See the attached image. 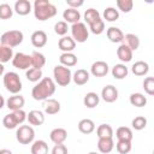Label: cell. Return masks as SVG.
Here are the masks:
<instances>
[{
  "instance_id": "obj_1",
  "label": "cell",
  "mask_w": 154,
  "mask_h": 154,
  "mask_svg": "<svg viewBox=\"0 0 154 154\" xmlns=\"http://www.w3.org/2000/svg\"><path fill=\"white\" fill-rule=\"evenodd\" d=\"M55 83L49 77H43L31 89V96L36 101H45L55 93Z\"/></svg>"
},
{
  "instance_id": "obj_2",
  "label": "cell",
  "mask_w": 154,
  "mask_h": 154,
  "mask_svg": "<svg viewBox=\"0 0 154 154\" xmlns=\"http://www.w3.org/2000/svg\"><path fill=\"white\" fill-rule=\"evenodd\" d=\"M32 11L35 18L40 22L51 19L57 14V7L48 0H35Z\"/></svg>"
},
{
  "instance_id": "obj_3",
  "label": "cell",
  "mask_w": 154,
  "mask_h": 154,
  "mask_svg": "<svg viewBox=\"0 0 154 154\" xmlns=\"http://www.w3.org/2000/svg\"><path fill=\"white\" fill-rule=\"evenodd\" d=\"M26 120V113L23 111V109H18V111H12L11 113L6 114L2 119V125L8 129V130H12V129H16L18 125L23 124L24 122Z\"/></svg>"
},
{
  "instance_id": "obj_4",
  "label": "cell",
  "mask_w": 154,
  "mask_h": 154,
  "mask_svg": "<svg viewBox=\"0 0 154 154\" xmlns=\"http://www.w3.org/2000/svg\"><path fill=\"white\" fill-rule=\"evenodd\" d=\"M53 77L55 84L60 87H67L72 81V72L69 67H65L63 65H57L53 69Z\"/></svg>"
},
{
  "instance_id": "obj_5",
  "label": "cell",
  "mask_w": 154,
  "mask_h": 154,
  "mask_svg": "<svg viewBox=\"0 0 154 154\" xmlns=\"http://www.w3.org/2000/svg\"><path fill=\"white\" fill-rule=\"evenodd\" d=\"M4 87L11 94H19L22 90V81L17 72L10 71L4 75Z\"/></svg>"
},
{
  "instance_id": "obj_6",
  "label": "cell",
  "mask_w": 154,
  "mask_h": 154,
  "mask_svg": "<svg viewBox=\"0 0 154 154\" xmlns=\"http://www.w3.org/2000/svg\"><path fill=\"white\" fill-rule=\"evenodd\" d=\"M23 38H24V35L20 30H8L1 35L0 43L2 46L13 48V47L19 46L23 42Z\"/></svg>"
},
{
  "instance_id": "obj_7",
  "label": "cell",
  "mask_w": 154,
  "mask_h": 154,
  "mask_svg": "<svg viewBox=\"0 0 154 154\" xmlns=\"http://www.w3.org/2000/svg\"><path fill=\"white\" fill-rule=\"evenodd\" d=\"M16 138L20 144H30L34 142L35 131L30 125H20L16 131Z\"/></svg>"
},
{
  "instance_id": "obj_8",
  "label": "cell",
  "mask_w": 154,
  "mask_h": 154,
  "mask_svg": "<svg viewBox=\"0 0 154 154\" xmlns=\"http://www.w3.org/2000/svg\"><path fill=\"white\" fill-rule=\"evenodd\" d=\"M71 37L73 38L75 42H78V43L85 42L89 37V31H88L87 25L82 22L72 24L71 25Z\"/></svg>"
},
{
  "instance_id": "obj_9",
  "label": "cell",
  "mask_w": 154,
  "mask_h": 154,
  "mask_svg": "<svg viewBox=\"0 0 154 154\" xmlns=\"http://www.w3.org/2000/svg\"><path fill=\"white\" fill-rule=\"evenodd\" d=\"M12 65H13L16 69L25 70V71H26V70H29V69L31 67V57H30L29 54L18 52V53L13 54Z\"/></svg>"
},
{
  "instance_id": "obj_10",
  "label": "cell",
  "mask_w": 154,
  "mask_h": 154,
  "mask_svg": "<svg viewBox=\"0 0 154 154\" xmlns=\"http://www.w3.org/2000/svg\"><path fill=\"white\" fill-rule=\"evenodd\" d=\"M108 70H109V67L106 61L97 60V61L93 63V65L90 67V73L94 77H105L108 73Z\"/></svg>"
},
{
  "instance_id": "obj_11",
  "label": "cell",
  "mask_w": 154,
  "mask_h": 154,
  "mask_svg": "<svg viewBox=\"0 0 154 154\" xmlns=\"http://www.w3.org/2000/svg\"><path fill=\"white\" fill-rule=\"evenodd\" d=\"M101 97H102V100L105 102L112 103V102H114L118 99V89L114 85L108 84V85H106V87L102 88V90H101Z\"/></svg>"
},
{
  "instance_id": "obj_12",
  "label": "cell",
  "mask_w": 154,
  "mask_h": 154,
  "mask_svg": "<svg viewBox=\"0 0 154 154\" xmlns=\"http://www.w3.org/2000/svg\"><path fill=\"white\" fill-rule=\"evenodd\" d=\"M47 40H48L47 38V34L43 30H36L30 36L31 45L35 48H42V47H45L46 43H47Z\"/></svg>"
},
{
  "instance_id": "obj_13",
  "label": "cell",
  "mask_w": 154,
  "mask_h": 154,
  "mask_svg": "<svg viewBox=\"0 0 154 154\" xmlns=\"http://www.w3.org/2000/svg\"><path fill=\"white\" fill-rule=\"evenodd\" d=\"M25 103V100L24 97L20 95V94H14L12 96H10L7 100H6V107L11 111H18V109H22L23 106Z\"/></svg>"
},
{
  "instance_id": "obj_14",
  "label": "cell",
  "mask_w": 154,
  "mask_h": 154,
  "mask_svg": "<svg viewBox=\"0 0 154 154\" xmlns=\"http://www.w3.org/2000/svg\"><path fill=\"white\" fill-rule=\"evenodd\" d=\"M26 120L29 122L30 125L40 126L45 123V113L38 109H32L26 114Z\"/></svg>"
},
{
  "instance_id": "obj_15",
  "label": "cell",
  "mask_w": 154,
  "mask_h": 154,
  "mask_svg": "<svg viewBox=\"0 0 154 154\" xmlns=\"http://www.w3.org/2000/svg\"><path fill=\"white\" fill-rule=\"evenodd\" d=\"M49 138L54 144H61L67 138V131L64 128H55L51 131Z\"/></svg>"
},
{
  "instance_id": "obj_16",
  "label": "cell",
  "mask_w": 154,
  "mask_h": 154,
  "mask_svg": "<svg viewBox=\"0 0 154 154\" xmlns=\"http://www.w3.org/2000/svg\"><path fill=\"white\" fill-rule=\"evenodd\" d=\"M106 35H107V38L113 43H123L124 41V34L117 26H109L106 30Z\"/></svg>"
},
{
  "instance_id": "obj_17",
  "label": "cell",
  "mask_w": 154,
  "mask_h": 154,
  "mask_svg": "<svg viewBox=\"0 0 154 154\" xmlns=\"http://www.w3.org/2000/svg\"><path fill=\"white\" fill-rule=\"evenodd\" d=\"M58 47L63 53H71L76 48V42L71 36H63L58 41Z\"/></svg>"
},
{
  "instance_id": "obj_18",
  "label": "cell",
  "mask_w": 154,
  "mask_h": 154,
  "mask_svg": "<svg viewBox=\"0 0 154 154\" xmlns=\"http://www.w3.org/2000/svg\"><path fill=\"white\" fill-rule=\"evenodd\" d=\"M114 148V141L113 137H103V138H99L97 141V149L100 153L102 154H108L113 150Z\"/></svg>"
},
{
  "instance_id": "obj_19",
  "label": "cell",
  "mask_w": 154,
  "mask_h": 154,
  "mask_svg": "<svg viewBox=\"0 0 154 154\" xmlns=\"http://www.w3.org/2000/svg\"><path fill=\"white\" fill-rule=\"evenodd\" d=\"M13 11L19 16H26L31 12V4L29 0H17L14 2Z\"/></svg>"
},
{
  "instance_id": "obj_20",
  "label": "cell",
  "mask_w": 154,
  "mask_h": 154,
  "mask_svg": "<svg viewBox=\"0 0 154 154\" xmlns=\"http://www.w3.org/2000/svg\"><path fill=\"white\" fill-rule=\"evenodd\" d=\"M117 57L122 63H129L132 59V51L125 43H120L117 48Z\"/></svg>"
},
{
  "instance_id": "obj_21",
  "label": "cell",
  "mask_w": 154,
  "mask_h": 154,
  "mask_svg": "<svg viewBox=\"0 0 154 154\" xmlns=\"http://www.w3.org/2000/svg\"><path fill=\"white\" fill-rule=\"evenodd\" d=\"M89 77H90V75H89V72L87 70L79 69L72 75V81H73V83L76 85H84V84L88 83Z\"/></svg>"
},
{
  "instance_id": "obj_22",
  "label": "cell",
  "mask_w": 154,
  "mask_h": 154,
  "mask_svg": "<svg viewBox=\"0 0 154 154\" xmlns=\"http://www.w3.org/2000/svg\"><path fill=\"white\" fill-rule=\"evenodd\" d=\"M45 113L48 114V116H53V114H57L60 112V102L55 99H47L46 102H45Z\"/></svg>"
},
{
  "instance_id": "obj_23",
  "label": "cell",
  "mask_w": 154,
  "mask_h": 154,
  "mask_svg": "<svg viewBox=\"0 0 154 154\" xmlns=\"http://www.w3.org/2000/svg\"><path fill=\"white\" fill-rule=\"evenodd\" d=\"M63 18L65 19L64 22L66 23H71V24H75V23H78L79 19H81V13L78 10H75V8H66L64 12H63Z\"/></svg>"
},
{
  "instance_id": "obj_24",
  "label": "cell",
  "mask_w": 154,
  "mask_h": 154,
  "mask_svg": "<svg viewBox=\"0 0 154 154\" xmlns=\"http://www.w3.org/2000/svg\"><path fill=\"white\" fill-rule=\"evenodd\" d=\"M59 61H60V65L70 69L77 64L78 59H77V55L73 54L72 52L71 53H61V55L59 57Z\"/></svg>"
},
{
  "instance_id": "obj_25",
  "label": "cell",
  "mask_w": 154,
  "mask_h": 154,
  "mask_svg": "<svg viewBox=\"0 0 154 154\" xmlns=\"http://www.w3.org/2000/svg\"><path fill=\"white\" fill-rule=\"evenodd\" d=\"M131 71L135 76H140V77L146 76L149 71V65H148V63H146L143 60H138L131 66Z\"/></svg>"
},
{
  "instance_id": "obj_26",
  "label": "cell",
  "mask_w": 154,
  "mask_h": 154,
  "mask_svg": "<svg viewBox=\"0 0 154 154\" xmlns=\"http://www.w3.org/2000/svg\"><path fill=\"white\" fill-rule=\"evenodd\" d=\"M30 57H31V67L41 70L45 66V64H46V57L41 52L34 51L30 54Z\"/></svg>"
},
{
  "instance_id": "obj_27",
  "label": "cell",
  "mask_w": 154,
  "mask_h": 154,
  "mask_svg": "<svg viewBox=\"0 0 154 154\" xmlns=\"http://www.w3.org/2000/svg\"><path fill=\"white\" fill-rule=\"evenodd\" d=\"M99 102H100V96H99L96 93L89 91V93H87V94L84 95L83 103H84L85 107H88V108H94V107H96V106L99 105Z\"/></svg>"
},
{
  "instance_id": "obj_28",
  "label": "cell",
  "mask_w": 154,
  "mask_h": 154,
  "mask_svg": "<svg viewBox=\"0 0 154 154\" xmlns=\"http://www.w3.org/2000/svg\"><path fill=\"white\" fill-rule=\"evenodd\" d=\"M78 130L84 135H89L95 130V123L91 119H88V118L82 119L78 123Z\"/></svg>"
},
{
  "instance_id": "obj_29",
  "label": "cell",
  "mask_w": 154,
  "mask_h": 154,
  "mask_svg": "<svg viewBox=\"0 0 154 154\" xmlns=\"http://www.w3.org/2000/svg\"><path fill=\"white\" fill-rule=\"evenodd\" d=\"M129 73V69L126 67L125 64H116L112 67V76L116 79H123L128 76Z\"/></svg>"
},
{
  "instance_id": "obj_30",
  "label": "cell",
  "mask_w": 154,
  "mask_h": 154,
  "mask_svg": "<svg viewBox=\"0 0 154 154\" xmlns=\"http://www.w3.org/2000/svg\"><path fill=\"white\" fill-rule=\"evenodd\" d=\"M31 154H48V144L46 143V141H34L31 144Z\"/></svg>"
},
{
  "instance_id": "obj_31",
  "label": "cell",
  "mask_w": 154,
  "mask_h": 154,
  "mask_svg": "<svg viewBox=\"0 0 154 154\" xmlns=\"http://www.w3.org/2000/svg\"><path fill=\"white\" fill-rule=\"evenodd\" d=\"M123 43H125V45L134 52V51L138 49V47H140V38H138V36L135 35V34H126V35H124V41H123Z\"/></svg>"
},
{
  "instance_id": "obj_32",
  "label": "cell",
  "mask_w": 154,
  "mask_h": 154,
  "mask_svg": "<svg viewBox=\"0 0 154 154\" xmlns=\"http://www.w3.org/2000/svg\"><path fill=\"white\" fill-rule=\"evenodd\" d=\"M129 101L135 107H144L147 105V97L141 93H132L129 97Z\"/></svg>"
},
{
  "instance_id": "obj_33",
  "label": "cell",
  "mask_w": 154,
  "mask_h": 154,
  "mask_svg": "<svg viewBox=\"0 0 154 154\" xmlns=\"http://www.w3.org/2000/svg\"><path fill=\"white\" fill-rule=\"evenodd\" d=\"M116 136L118 140H124V141H132V130L128 126H119L116 131Z\"/></svg>"
},
{
  "instance_id": "obj_34",
  "label": "cell",
  "mask_w": 154,
  "mask_h": 154,
  "mask_svg": "<svg viewBox=\"0 0 154 154\" xmlns=\"http://www.w3.org/2000/svg\"><path fill=\"white\" fill-rule=\"evenodd\" d=\"M96 135L99 138L113 137V129L109 124H100L96 129Z\"/></svg>"
},
{
  "instance_id": "obj_35",
  "label": "cell",
  "mask_w": 154,
  "mask_h": 154,
  "mask_svg": "<svg viewBox=\"0 0 154 154\" xmlns=\"http://www.w3.org/2000/svg\"><path fill=\"white\" fill-rule=\"evenodd\" d=\"M100 18H101V17H100V13H99V11L95 10V8H91V7H90V8L85 10V12H84V20L87 22L88 25H90L91 23L99 20Z\"/></svg>"
},
{
  "instance_id": "obj_36",
  "label": "cell",
  "mask_w": 154,
  "mask_h": 154,
  "mask_svg": "<svg viewBox=\"0 0 154 154\" xmlns=\"http://www.w3.org/2000/svg\"><path fill=\"white\" fill-rule=\"evenodd\" d=\"M12 58H13V51H12V48L6 47V46H2L0 43V63L1 64H5V63L12 60Z\"/></svg>"
},
{
  "instance_id": "obj_37",
  "label": "cell",
  "mask_w": 154,
  "mask_h": 154,
  "mask_svg": "<svg viewBox=\"0 0 154 154\" xmlns=\"http://www.w3.org/2000/svg\"><path fill=\"white\" fill-rule=\"evenodd\" d=\"M25 77L28 78V81L30 82H38L42 79V70H38V69H34V67H30L29 70L25 71Z\"/></svg>"
},
{
  "instance_id": "obj_38",
  "label": "cell",
  "mask_w": 154,
  "mask_h": 154,
  "mask_svg": "<svg viewBox=\"0 0 154 154\" xmlns=\"http://www.w3.org/2000/svg\"><path fill=\"white\" fill-rule=\"evenodd\" d=\"M131 141H124V140H118L116 143V149L119 154H129L131 150Z\"/></svg>"
},
{
  "instance_id": "obj_39",
  "label": "cell",
  "mask_w": 154,
  "mask_h": 154,
  "mask_svg": "<svg viewBox=\"0 0 154 154\" xmlns=\"http://www.w3.org/2000/svg\"><path fill=\"white\" fill-rule=\"evenodd\" d=\"M103 18L107 22H116L119 18V11L114 7H106L103 11Z\"/></svg>"
},
{
  "instance_id": "obj_40",
  "label": "cell",
  "mask_w": 154,
  "mask_h": 154,
  "mask_svg": "<svg viewBox=\"0 0 154 154\" xmlns=\"http://www.w3.org/2000/svg\"><path fill=\"white\" fill-rule=\"evenodd\" d=\"M131 125L135 130L140 131V130H143L146 126H147V118L143 117V116H137L132 119L131 122Z\"/></svg>"
},
{
  "instance_id": "obj_41",
  "label": "cell",
  "mask_w": 154,
  "mask_h": 154,
  "mask_svg": "<svg viewBox=\"0 0 154 154\" xmlns=\"http://www.w3.org/2000/svg\"><path fill=\"white\" fill-rule=\"evenodd\" d=\"M117 7L124 13H129L132 7H134V1L132 0H117Z\"/></svg>"
},
{
  "instance_id": "obj_42",
  "label": "cell",
  "mask_w": 154,
  "mask_h": 154,
  "mask_svg": "<svg viewBox=\"0 0 154 154\" xmlns=\"http://www.w3.org/2000/svg\"><path fill=\"white\" fill-rule=\"evenodd\" d=\"M89 29H90V31H91L94 35H100V34H102V32L105 31V22L100 18L99 20L91 23V24L89 25Z\"/></svg>"
},
{
  "instance_id": "obj_43",
  "label": "cell",
  "mask_w": 154,
  "mask_h": 154,
  "mask_svg": "<svg viewBox=\"0 0 154 154\" xmlns=\"http://www.w3.org/2000/svg\"><path fill=\"white\" fill-rule=\"evenodd\" d=\"M67 30H69V26H67V23L64 22V20H59L55 23L54 25V32L59 36H66L67 34Z\"/></svg>"
},
{
  "instance_id": "obj_44",
  "label": "cell",
  "mask_w": 154,
  "mask_h": 154,
  "mask_svg": "<svg viewBox=\"0 0 154 154\" xmlns=\"http://www.w3.org/2000/svg\"><path fill=\"white\" fill-rule=\"evenodd\" d=\"M13 16V10L8 4H0V19H10Z\"/></svg>"
},
{
  "instance_id": "obj_45",
  "label": "cell",
  "mask_w": 154,
  "mask_h": 154,
  "mask_svg": "<svg viewBox=\"0 0 154 154\" xmlns=\"http://www.w3.org/2000/svg\"><path fill=\"white\" fill-rule=\"evenodd\" d=\"M143 89L148 95H154V77H146L143 81Z\"/></svg>"
},
{
  "instance_id": "obj_46",
  "label": "cell",
  "mask_w": 154,
  "mask_h": 154,
  "mask_svg": "<svg viewBox=\"0 0 154 154\" xmlns=\"http://www.w3.org/2000/svg\"><path fill=\"white\" fill-rule=\"evenodd\" d=\"M52 154H69V150L64 143L61 144H54L52 149Z\"/></svg>"
},
{
  "instance_id": "obj_47",
  "label": "cell",
  "mask_w": 154,
  "mask_h": 154,
  "mask_svg": "<svg viewBox=\"0 0 154 154\" xmlns=\"http://www.w3.org/2000/svg\"><path fill=\"white\" fill-rule=\"evenodd\" d=\"M66 4H67V6H69L70 8L77 10V8L81 7L84 2H83V0H66Z\"/></svg>"
},
{
  "instance_id": "obj_48",
  "label": "cell",
  "mask_w": 154,
  "mask_h": 154,
  "mask_svg": "<svg viewBox=\"0 0 154 154\" xmlns=\"http://www.w3.org/2000/svg\"><path fill=\"white\" fill-rule=\"evenodd\" d=\"M5 105H6V101H5L4 96H2L1 94H0V109H1V108H2V107H4Z\"/></svg>"
},
{
  "instance_id": "obj_49",
  "label": "cell",
  "mask_w": 154,
  "mask_h": 154,
  "mask_svg": "<svg viewBox=\"0 0 154 154\" xmlns=\"http://www.w3.org/2000/svg\"><path fill=\"white\" fill-rule=\"evenodd\" d=\"M0 154H13L10 149H6V148H4V149H0Z\"/></svg>"
},
{
  "instance_id": "obj_50",
  "label": "cell",
  "mask_w": 154,
  "mask_h": 154,
  "mask_svg": "<svg viewBox=\"0 0 154 154\" xmlns=\"http://www.w3.org/2000/svg\"><path fill=\"white\" fill-rule=\"evenodd\" d=\"M4 71H5V67H4V64L0 63V77L4 75Z\"/></svg>"
},
{
  "instance_id": "obj_51",
  "label": "cell",
  "mask_w": 154,
  "mask_h": 154,
  "mask_svg": "<svg viewBox=\"0 0 154 154\" xmlns=\"http://www.w3.org/2000/svg\"><path fill=\"white\" fill-rule=\"evenodd\" d=\"M88 154H99V153H96V152H90V153H88Z\"/></svg>"
}]
</instances>
